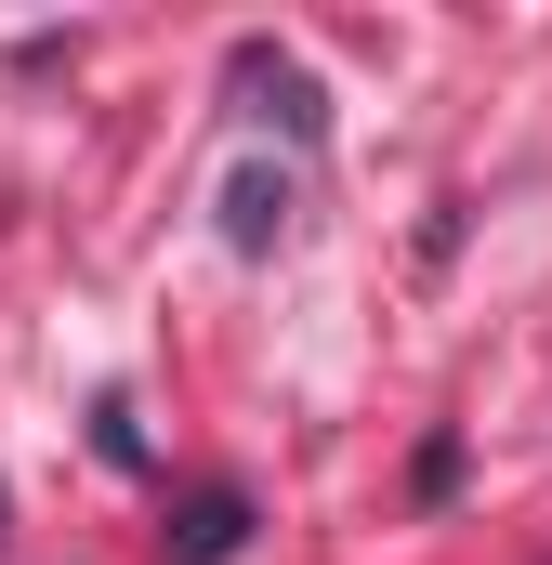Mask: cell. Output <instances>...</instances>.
Returning a JSON list of instances; mask_svg holds the SVG:
<instances>
[{
    "mask_svg": "<svg viewBox=\"0 0 552 565\" xmlns=\"http://www.w3.org/2000/svg\"><path fill=\"white\" fill-rule=\"evenodd\" d=\"M224 553H251V487H198L158 526V565H224Z\"/></svg>",
    "mask_w": 552,
    "mask_h": 565,
    "instance_id": "cell-1",
    "label": "cell"
},
{
    "mask_svg": "<svg viewBox=\"0 0 552 565\" xmlns=\"http://www.w3.org/2000/svg\"><path fill=\"white\" fill-rule=\"evenodd\" d=\"M237 93H251V106H264V119H276L289 145H316V132H329V106H316V79H302V66H289L276 40H237Z\"/></svg>",
    "mask_w": 552,
    "mask_h": 565,
    "instance_id": "cell-2",
    "label": "cell"
},
{
    "mask_svg": "<svg viewBox=\"0 0 552 565\" xmlns=\"http://www.w3.org/2000/svg\"><path fill=\"white\" fill-rule=\"evenodd\" d=\"M276 224H289V184H276V171H237V184H224V237H237V250H276Z\"/></svg>",
    "mask_w": 552,
    "mask_h": 565,
    "instance_id": "cell-3",
    "label": "cell"
}]
</instances>
